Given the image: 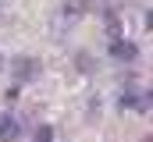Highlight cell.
I'll return each instance as SVG.
<instances>
[{"label": "cell", "instance_id": "cell-1", "mask_svg": "<svg viewBox=\"0 0 153 142\" xmlns=\"http://www.w3.org/2000/svg\"><path fill=\"white\" fill-rule=\"evenodd\" d=\"M11 75H14L18 82H29V78L39 75V61L36 57H14V61H11Z\"/></svg>", "mask_w": 153, "mask_h": 142}, {"label": "cell", "instance_id": "cell-2", "mask_svg": "<svg viewBox=\"0 0 153 142\" xmlns=\"http://www.w3.org/2000/svg\"><path fill=\"white\" fill-rule=\"evenodd\" d=\"M111 57H114V61H135V57H139V46L117 36V39H111Z\"/></svg>", "mask_w": 153, "mask_h": 142}, {"label": "cell", "instance_id": "cell-3", "mask_svg": "<svg viewBox=\"0 0 153 142\" xmlns=\"http://www.w3.org/2000/svg\"><path fill=\"white\" fill-rule=\"evenodd\" d=\"M22 139V124L14 121V117H0V142H18Z\"/></svg>", "mask_w": 153, "mask_h": 142}, {"label": "cell", "instance_id": "cell-4", "mask_svg": "<svg viewBox=\"0 0 153 142\" xmlns=\"http://www.w3.org/2000/svg\"><path fill=\"white\" fill-rule=\"evenodd\" d=\"M103 21H107V32L117 39V32H121V18H117L114 11H107V14H103Z\"/></svg>", "mask_w": 153, "mask_h": 142}, {"label": "cell", "instance_id": "cell-5", "mask_svg": "<svg viewBox=\"0 0 153 142\" xmlns=\"http://www.w3.org/2000/svg\"><path fill=\"white\" fill-rule=\"evenodd\" d=\"M85 7H89L85 0H68V4H64V14H68V18H75V14H82V11H85Z\"/></svg>", "mask_w": 153, "mask_h": 142}, {"label": "cell", "instance_id": "cell-6", "mask_svg": "<svg viewBox=\"0 0 153 142\" xmlns=\"http://www.w3.org/2000/svg\"><path fill=\"white\" fill-rule=\"evenodd\" d=\"M150 92H139V96H132V110H143V114H146V110H150Z\"/></svg>", "mask_w": 153, "mask_h": 142}, {"label": "cell", "instance_id": "cell-7", "mask_svg": "<svg viewBox=\"0 0 153 142\" xmlns=\"http://www.w3.org/2000/svg\"><path fill=\"white\" fill-rule=\"evenodd\" d=\"M32 139H36V142H53V128H50V124H39Z\"/></svg>", "mask_w": 153, "mask_h": 142}, {"label": "cell", "instance_id": "cell-8", "mask_svg": "<svg viewBox=\"0 0 153 142\" xmlns=\"http://www.w3.org/2000/svg\"><path fill=\"white\" fill-rule=\"evenodd\" d=\"M0 68H4V57H0Z\"/></svg>", "mask_w": 153, "mask_h": 142}]
</instances>
